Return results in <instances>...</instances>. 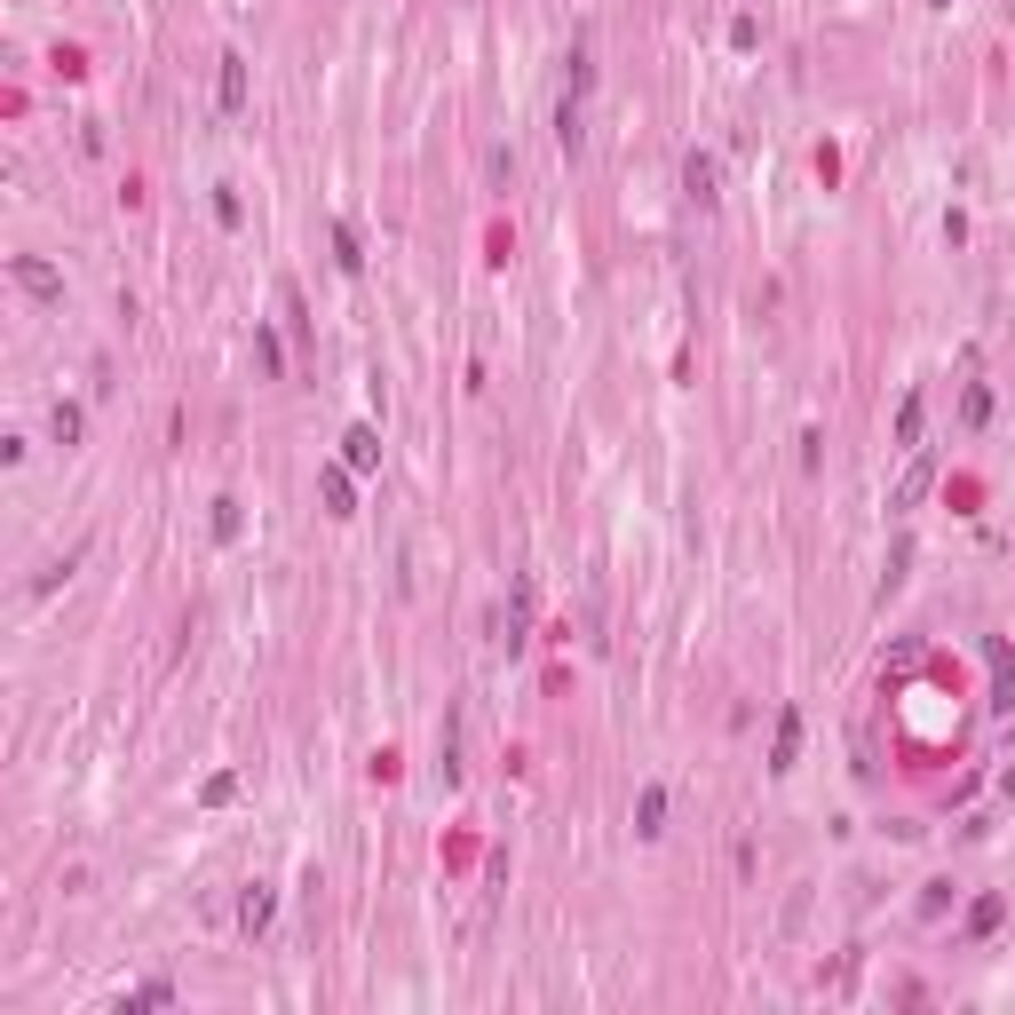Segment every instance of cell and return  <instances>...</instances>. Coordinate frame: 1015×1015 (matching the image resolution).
<instances>
[{"instance_id": "obj_1", "label": "cell", "mask_w": 1015, "mask_h": 1015, "mask_svg": "<svg viewBox=\"0 0 1015 1015\" xmlns=\"http://www.w3.org/2000/svg\"><path fill=\"white\" fill-rule=\"evenodd\" d=\"M682 183H690V199L706 207V199H714V159H706V151H690V159H682Z\"/></svg>"}, {"instance_id": "obj_2", "label": "cell", "mask_w": 1015, "mask_h": 1015, "mask_svg": "<svg viewBox=\"0 0 1015 1015\" xmlns=\"http://www.w3.org/2000/svg\"><path fill=\"white\" fill-rule=\"evenodd\" d=\"M246 104V56H223V112Z\"/></svg>"}, {"instance_id": "obj_3", "label": "cell", "mask_w": 1015, "mask_h": 1015, "mask_svg": "<svg viewBox=\"0 0 1015 1015\" xmlns=\"http://www.w3.org/2000/svg\"><path fill=\"white\" fill-rule=\"evenodd\" d=\"M341 452H349V468H373V460H381L373 429H349V437H341Z\"/></svg>"}, {"instance_id": "obj_4", "label": "cell", "mask_w": 1015, "mask_h": 1015, "mask_svg": "<svg viewBox=\"0 0 1015 1015\" xmlns=\"http://www.w3.org/2000/svg\"><path fill=\"white\" fill-rule=\"evenodd\" d=\"M984 413H992V389H984V381H968V397H960V421H968V429H984Z\"/></svg>"}, {"instance_id": "obj_5", "label": "cell", "mask_w": 1015, "mask_h": 1015, "mask_svg": "<svg viewBox=\"0 0 1015 1015\" xmlns=\"http://www.w3.org/2000/svg\"><path fill=\"white\" fill-rule=\"evenodd\" d=\"M659 817H667V793L643 786V801H635V825H643V833H659Z\"/></svg>"}, {"instance_id": "obj_6", "label": "cell", "mask_w": 1015, "mask_h": 1015, "mask_svg": "<svg viewBox=\"0 0 1015 1015\" xmlns=\"http://www.w3.org/2000/svg\"><path fill=\"white\" fill-rule=\"evenodd\" d=\"M262 920H270V889H246L238 897V928H262Z\"/></svg>"}, {"instance_id": "obj_7", "label": "cell", "mask_w": 1015, "mask_h": 1015, "mask_svg": "<svg viewBox=\"0 0 1015 1015\" xmlns=\"http://www.w3.org/2000/svg\"><path fill=\"white\" fill-rule=\"evenodd\" d=\"M16 286H32V294H56V270H48V262H16Z\"/></svg>"}, {"instance_id": "obj_8", "label": "cell", "mask_w": 1015, "mask_h": 1015, "mask_svg": "<svg viewBox=\"0 0 1015 1015\" xmlns=\"http://www.w3.org/2000/svg\"><path fill=\"white\" fill-rule=\"evenodd\" d=\"M556 143H564V151H579V143H587V127H579V104H564V112H556Z\"/></svg>"}, {"instance_id": "obj_9", "label": "cell", "mask_w": 1015, "mask_h": 1015, "mask_svg": "<svg viewBox=\"0 0 1015 1015\" xmlns=\"http://www.w3.org/2000/svg\"><path fill=\"white\" fill-rule=\"evenodd\" d=\"M334 262H341V270H357V262H365V254H357V230H349V223L334 230Z\"/></svg>"}]
</instances>
